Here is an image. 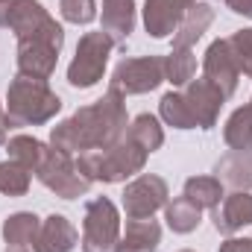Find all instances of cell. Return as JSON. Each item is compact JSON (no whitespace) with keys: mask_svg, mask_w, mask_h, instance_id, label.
<instances>
[{"mask_svg":"<svg viewBox=\"0 0 252 252\" xmlns=\"http://www.w3.org/2000/svg\"><path fill=\"white\" fill-rule=\"evenodd\" d=\"M205 79L220 88L223 97H229L238 85V62L226 41H214L205 53Z\"/></svg>","mask_w":252,"mask_h":252,"instance_id":"cell-8","label":"cell"},{"mask_svg":"<svg viewBox=\"0 0 252 252\" xmlns=\"http://www.w3.org/2000/svg\"><path fill=\"white\" fill-rule=\"evenodd\" d=\"M226 144L235 147L238 153H250L252 150V103L247 109H238L229 124H226Z\"/></svg>","mask_w":252,"mask_h":252,"instance_id":"cell-19","label":"cell"},{"mask_svg":"<svg viewBox=\"0 0 252 252\" xmlns=\"http://www.w3.org/2000/svg\"><path fill=\"white\" fill-rule=\"evenodd\" d=\"M62 15L70 24H88L97 15L94 0H62Z\"/></svg>","mask_w":252,"mask_h":252,"instance_id":"cell-28","label":"cell"},{"mask_svg":"<svg viewBox=\"0 0 252 252\" xmlns=\"http://www.w3.org/2000/svg\"><path fill=\"white\" fill-rule=\"evenodd\" d=\"M9 156H12V161H18V164H24L27 170H32V167H38V161H41V156H44V147H41L35 138L18 135V138L9 141Z\"/></svg>","mask_w":252,"mask_h":252,"instance_id":"cell-23","label":"cell"},{"mask_svg":"<svg viewBox=\"0 0 252 252\" xmlns=\"http://www.w3.org/2000/svg\"><path fill=\"white\" fill-rule=\"evenodd\" d=\"M217 179L229 182L232 188H252V156L250 153L226 156L217 164Z\"/></svg>","mask_w":252,"mask_h":252,"instance_id":"cell-17","label":"cell"},{"mask_svg":"<svg viewBox=\"0 0 252 252\" xmlns=\"http://www.w3.org/2000/svg\"><path fill=\"white\" fill-rule=\"evenodd\" d=\"M164 79V59H126L115 70L112 88L126 91V94H141V91H153L158 82Z\"/></svg>","mask_w":252,"mask_h":252,"instance_id":"cell-6","label":"cell"},{"mask_svg":"<svg viewBox=\"0 0 252 252\" xmlns=\"http://www.w3.org/2000/svg\"><path fill=\"white\" fill-rule=\"evenodd\" d=\"M161 115H164V121L170 126H176V129H190L193 124V118H190V109L188 103H185V97H179V94H164V100H161Z\"/></svg>","mask_w":252,"mask_h":252,"instance_id":"cell-25","label":"cell"},{"mask_svg":"<svg viewBox=\"0 0 252 252\" xmlns=\"http://www.w3.org/2000/svg\"><path fill=\"white\" fill-rule=\"evenodd\" d=\"M164 196H167V185L158 176H141L124 193V208L129 214V220L153 217V211L164 202Z\"/></svg>","mask_w":252,"mask_h":252,"instance_id":"cell-7","label":"cell"},{"mask_svg":"<svg viewBox=\"0 0 252 252\" xmlns=\"http://www.w3.org/2000/svg\"><path fill=\"white\" fill-rule=\"evenodd\" d=\"M112 50V38L106 32H88L79 47H76V59L67 67V79L76 88H88L103 76V67Z\"/></svg>","mask_w":252,"mask_h":252,"instance_id":"cell-4","label":"cell"},{"mask_svg":"<svg viewBox=\"0 0 252 252\" xmlns=\"http://www.w3.org/2000/svg\"><path fill=\"white\" fill-rule=\"evenodd\" d=\"M185 196L193 199L199 208H217L220 199H223V185H220V179H208V176L188 179L185 182Z\"/></svg>","mask_w":252,"mask_h":252,"instance_id":"cell-21","label":"cell"},{"mask_svg":"<svg viewBox=\"0 0 252 252\" xmlns=\"http://www.w3.org/2000/svg\"><path fill=\"white\" fill-rule=\"evenodd\" d=\"M62 109L59 97L41 82V79H30V76H18L9 88V124H44L47 118H53Z\"/></svg>","mask_w":252,"mask_h":252,"instance_id":"cell-2","label":"cell"},{"mask_svg":"<svg viewBox=\"0 0 252 252\" xmlns=\"http://www.w3.org/2000/svg\"><path fill=\"white\" fill-rule=\"evenodd\" d=\"M118 211L109 199H94L85 208L82 223V250L85 252H118Z\"/></svg>","mask_w":252,"mask_h":252,"instance_id":"cell-3","label":"cell"},{"mask_svg":"<svg viewBox=\"0 0 252 252\" xmlns=\"http://www.w3.org/2000/svg\"><path fill=\"white\" fill-rule=\"evenodd\" d=\"M35 170H38V179L56 193H62L64 199H73L88 190V179L70 164L67 153H62V150H44Z\"/></svg>","mask_w":252,"mask_h":252,"instance_id":"cell-5","label":"cell"},{"mask_svg":"<svg viewBox=\"0 0 252 252\" xmlns=\"http://www.w3.org/2000/svg\"><path fill=\"white\" fill-rule=\"evenodd\" d=\"M252 223V193H232L223 208H217L214 214V226L226 235L238 232L241 226H250Z\"/></svg>","mask_w":252,"mask_h":252,"instance_id":"cell-13","label":"cell"},{"mask_svg":"<svg viewBox=\"0 0 252 252\" xmlns=\"http://www.w3.org/2000/svg\"><path fill=\"white\" fill-rule=\"evenodd\" d=\"M30 188V170L18 161H3L0 164V190L15 196V193H24Z\"/></svg>","mask_w":252,"mask_h":252,"instance_id":"cell-24","label":"cell"},{"mask_svg":"<svg viewBox=\"0 0 252 252\" xmlns=\"http://www.w3.org/2000/svg\"><path fill=\"white\" fill-rule=\"evenodd\" d=\"M12 9H15V0H0V27H9Z\"/></svg>","mask_w":252,"mask_h":252,"instance_id":"cell-29","label":"cell"},{"mask_svg":"<svg viewBox=\"0 0 252 252\" xmlns=\"http://www.w3.org/2000/svg\"><path fill=\"white\" fill-rule=\"evenodd\" d=\"M229 6H232V12H238V15H247L252 18V0H226Z\"/></svg>","mask_w":252,"mask_h":252,"instance_id":"cell-30","label":"cell"},{"mask_svg":"<svg viewBox=\"0 0 252 252\" xmlns=\"http://www.w3.org/2000/svg\"><path fill=\"white\" fill-rule=\"evenodd\" d=\"M132 0H103V30L106 35L126 38L132 32Z\"/></svg>","mask_w":252,"mask_h":252,"instance_id":"cell-16","label":"cell"},{"mask_svg":"<svg viewBox=\"0 0 252 252\" xmlns=\"http://www.w3.org/2000/svg\"><path fill=\"white\" fill-rule=\"evenodd\" d=\"M6 126H9V121H6L3 112H0V144H3V138H6Z\"/></svg>","mask_w":252,"mask_h":252,"instance_id":"cell-32","label":"cell"},{"mask_svg":"<svg viewBox=\"0 0 252 252\" xmlns=\"http://www.w3.org/2000/svg\"><path fill=\"white\" fill-rule=\"evenodd\" d=\"M38 217L35 214H12L3 226V238L9 247H35L38 238Z\"/></svg>","mask_w":252,"mask_h":252,"instance_id":"cell-18","label":"cell"},{"mask_svg":"<svg viewBox=\"0 0 252 252\" xmlns=\"http://www.w3.org/2000/svg\"><path fill=\"white\" fill-rule=\"evenodd\" d=\"M158 223L144 217V220H129L126 223V238L118 244V252H156L158 247Z\"/></svg>","mask_w":252,"mask_h":252,"instance_id":"cell-14","label":"cell"},{"mask_svg":"<svg viewBox=\"0 0 252 252\" xmlns=\"http://www.w3.org/2000/svg\"><path fill=\"white\" fill-rule=\"evenodd\" d=\"M199 205L188 199V196H179V199H173L170 205H167V223H170V229L173 232H193L196 226H199Z\"/></svg>","mask_w":252,"mask_h":252,"instance_id":"cell-20","label":"cell"},{"mask_svg":"<svg viewBox=\"0 0 252 252\" xmlns=\"http://www.w3.org/2000/svg\"><path fill=\"white\" fill-rule=\"evenodd\" d=\"M129 138H132L141 150H147V153L158 150V147H161V141H164L158 121H156V118H150V115H141V118L135 121L132 132H129Z\"/></svg>","mask_w":252,"mask_h":252,"instance_id":"cell-22","label":"cell"},{"mask_svg":"<svg viewBox=\"0 0 252 252\" xmlns=\"http://www.w3.org/2000/svg\"><path fill=\"white\" fill-rule=\"evenodd\" d=\"M6 252H35V247H9Z\"/></svg>","mask_w":252,"mask_h":252,"instance_id":"cell-33","label":"cell"},{"mask_svg":"<svg viewBox=\"0 0 252 252\" xmlns=\"http://www.w3.org/2000/svg\"><path fill=\"white\" fill-rule=\"evenodd\" d=\"M226 44H229V50H232V56L238 62V70H244L247 76H252V30L235 32Z\"/></svg>","mask_w":252,"mask_h":252,"instance_id":"cell-27","label":"cell"},{"mask_svg":"<svg viewBox=\"0 0 252 252\" xmlns=\"http://www.w3.org/2000/svg\"><path fill=\"white\" fill-rule=\"evenodd\" d=\"M56 53L50 44H41V41H21V50H18V67H21V76H30V79H47L56 67Z\"/></svg>","mask_w":252,"mask_h":252,"instance_id":"cell-11","label":"cell"},{"mask_svg":"<svg viewBox=\"0 0 252 252\" xmlns=\"http://www.w3.org/2000/svg\"><path fill=\"white\" fill-rule=\"evenodd\" d=\"M73 244H76V229L64 217L53 214L38 229L35 252H67V250H73Z\"/></svg>","mask_w":252,"mask_h":252,"instance_id":"cell-12","label":"cell"},{"mask_svg":"<svg viewBox=\"0 0 252 252\" xmlns=\"http://www.w3.org/2000/svg\"><path fill=\"white\" fill-rule=\"evenodd\" d=\"M220 252H252V241H229Z\"/></svg>","mask_w":252,"mask_h":252,"instance_id":"cell-31","label":"cell"},{"mask_svg":"<svg viewBox=\"0 0 252 252\" xmlns=\"http://www.w3.org/2000/svg\"><path fill=\"white\" fill-rule=\"evenodd\" d=\"M223 100H226V97L220 94V88L211 85L208 79H196V82L188 88V94H185V103H188V109H190V118H193V124L202 126V129L214 126V118H217Z\"/></svg>","mask_w":252,"mask_h":252,"instance_id":"cell-10","label":"cell"},{"mask_svg":"<svg viewBox=\"0 0 252 252\" xmlns=\"http://www.w3.org/2000/svg\"><path fill=\"white\" fill-rule=\"evenodd\" d=\"M164 70H167V79L173 85H185L190 76H193V70H196V59L190 56L188 50H179V53H173L164 62Z\"/></svg>","mask_w":252,"mask_h":252,"instance_id":"cell-26","label":"cell"},{"mask_svg":"<svg viewBox=\"0 0 252 252\" xmlns=\"http://www.w3.org/2000/svg\"><path fill=\"white\" fill-rule=\"evenodd\" d=\"M211 18H214V12H211V6H205V3H196V6H190L188 15L182 18V27H179V35L173 38V47L176 50H188L190 44L205 32V27L211 24Z\"/></svg>","mask_w":252,"mask_h":252,"instance_id":"cell-15","label":"cell"},{"mask_svg":"<svg viewBox=\"0 0 252 252\" xmlns=\"http://www.w3.org/2000/svg\"><path fill=\"white\" fill-rule=\"evenodd\" d=\"M126 126V115L121 106V91L112 88L103 100H97L88 109H79L70 121L53 129V147L62 153H91V150H106L118 141L121 129Z\"/></svg>","mask_w":252,"mask_h":252,"instance_id":"cell-1","label":"cell"},{"mask_svg":"<svg viewBox=\"0 0 252 252\" xmlns=\"http://www.w3.org/2000/svg\"><path fill=\"white\" fill-rule=\"evenodd\" d=\"M193 0H147L144 9V24L150 30V35L164 38L167 32L176 30V24H182V18L188 15Z\"/></svg>","mask_w":252,"mask_h":252,"instance_id":"cell-9","label":"cell"}]
</instances>
